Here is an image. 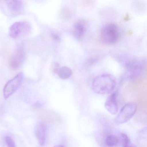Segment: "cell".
<instances>
[{
    "mask_svg": "<svg viewBox=\"0 0 147 147\" xmlns=\"http://www.w3.org/2000/svg\"><path fill=\"white\" fill-rule=\"evenodd\" d=\"M116 86L115 78L109 74L100 75L94 79L92 88L98 94H106L111 92Z\"/></svg>",
    "mask_w": 147,
    "mask_h": 147,
    "instance_id": "1",
    "label": "cell"
},
{
    "mask_svg": "<svg viewBox=\"0 0 147 147\" xmlns=\"http://www.w3.org/2000/svg\"><path fill=\"white\" fill-rule=\"evenodd\" d=\"M119 31L117 25L113 24L105 25L100 30L101 40L108 44L115 43L119 38Z\"/></svg>",
    "mask_w": 147,
    "mask_h": 147,
    "instance_id": "2",
    "label": "cell"
},
{
    "mask_svg": "<svg viewBox=\"0 0 147 147\" xmlns=\"http://www.w3.org/2000/svg\"><path fill=\"white\" fill-rule=\"evenodd\" d=\"M30 25L26 22L20 21L16 22L11 26L9 30V34L11 37L18 38L25 36L31 32Z\"/></svg>",
    "mask_w": 147,
    "mask_h": 147,
    "instance_id": "3",
    "label": "cell"
},
{
    "mask_svg": "<svg viewBox=\"0 0 147 147\" xmlns=\"http://www.w3.org/2000/svg\"><path fill=\"white\" fill-rule=\"evenodd\" d=\"M137 106L133 102H129L125 105L119 113L116 118L117 123L122 124L129 121L136 113Z\"/></svg>",
    "mask_w": 147,
    "mask_h": 147,
    "instance_id": "4",
    "label": "cell"
},
{
    "mask_svg": "<svg viewBox=\"0 0 147 147\" xmlns=\"http://www.w3.org/2000/svg\"><path fill=\"white\" fill-rule=\"evenodd\" d=\"M24 76L23 73H19L7 82L3 89V95L5 98H8L17 91L23 82Z\"/></svg>",
    "mask_w": 147,
    "mask_h": 147,
    "instance_id": "5",
    "label": "cell"
},
{
    "mask_svg": "<svg viewBox=\"0 0 147 147\" xmlns=\"http://www.w3.org/2000/svg\"><path fill=\"white\" fill-rule=\"evenodd\" d=\"M25 58V52L23 48L18 49L12 55L9 60V66L13 70L18 69Z\"/></svg>",
    "mask_w": 147,
    "mask_h": 147,
    "instance_id": "6",
    "label": "cell"
},
{
    "mask_svg": "<svg viewBox=\"0 0 147 147\" xmlns=\"http://www.w3.org/2000/svg\"><path fill=\"white\" fill-rule=\"evenodd\" d=\"M125 66L128 76L131 79L139 76L142 69V63L139 61L134 60L127 61Z\"/></svg>",
    "mask_w": 147,
    "mask_h": 147,
    "instance_id": "7",
    "label": "cell"
},
{
    "mask_svg": "<svg viewBox=\"0 0 147 147\" xmlns=\"http://www.w3.org/2000/svg\"><path fill=\"white\" fill-rule=\"evenodd\" d=\"M106 110L112 115H115L118 112V107L117 103V93H112L108 96L105 104Z\"/></svg>",
    "mask_w": 147,
    "mask_h": 147,
    "instance_id": "8",
    "label": "cell"
},
{
    "mask_svg": "<svg viewBox=\"0 0 147 147\" xmlns=\"http://www.w3.org/2000/svg\"><path fill=\"white\" fill-rule=\"evenodd\" d=\"M6 5L11 14L18 15L20 14L24 8L23 1L18 0L6 1Z\"/></svg>",
    "mask_w": 147,
    "mask_h": 147,
    "instance_id": "9",
    "label": "cell"
},
{
    "mask_svg": "<svg viewBox=\"0 0 147 147\" xmlns=\"http://www.w3.org/2000/svg\"><path fill=\"white\" fill-rule=\"evenodd\" d=\"M35 135L41 146L44 145L46 139L47 127L45 124L40 123L37 125L35 129Z\"/></svg>",
    "mask_w": 147,
    "mask_h": 147,
    "instance_id": "10",
    "label": "cell"
},
{
    "mask_svg": "<svg viewBox=\"0 0 147 147\" xmlns=\"http://www.w3.org/2000/svg\"><path fill=\"white\" fill-rule=\"evenodd\" d=\"M86 32V27L82 22L79 21L74 24L72 32L75 37L80 39L82 37Z\"/></svg>",
    "mask_w": 147,
    "mask_h": 147,
    "instance_id": "11",
    "label": "cell"
},
{
    "mask_svg": "<svg viewBox=\"0 0 147 147\" xmlns=\"http://www.w3.org/2000/svg\"><path fill=\"white\" fill-rule=\"evenodd\" d=\"M55 73L57 74L60 78L63 80L68 79L72 74L71 69L66 66L58 68Z\"/></svg>",
    "mask_w": 147,
    "mask_h": 147,
    "instance_id": "12",
    "label": "cell"
},
{
    "mask_svg": "<svg viewBox=\"0 0 147 147\" xmlns=\"http://www.w3.org/2000/svg\"><path fill=\"white\" fill-rule=\"evenodd\" d=\"M119 142L121 143L123 147H136V145L132 143L127 135L121 133L119 138Z\"/></svg>",
    "mask_w": 147,
    "mask_h": 147,
    "instance_id": "13",
    "label": "cell"
},
{
    "mask_svg": "<svg viewBox=\"0 0 147 147\" xmlns=\"http://www.w3.org/2000/svg\"><path fill=\"white\" fill-rule=\"evenodd\" d=\"M105 143L108 147H115L119 143V139L114 135H108L106 138Z\"/></svg>",
    "mask_w": 147,
    "mask_h": 147,
    "instance_id": "14",
    "label": "cell"
},
{
    "mask_svg": "<svg viewBox=\"0 0 147 147\" xmlns=\"http://www.w3.org/2000/svg\"><path fill=\"white\" fill-rule=\"evenodd\" d=\"M5 141L7 147H16L15 142L11 137L8 136L5 137Z\"/></svg>",
    "mask_w": 147,
    "mask_h": 147,
    "instance_id": "15",
    "label": "cell"
},
{
    "mask_svg": "<svg viewBox=\"0 0 147 147\" xmlns=\"http://www.w3.org/2000/svg\"><path fill=\"white\" fill-rule=\"evenodd\" d=\"M51 37H52V39L55 41H57V42H59L60 41V36L58 34H56V33H52L51 35Z\"/></svg>",
    "mask_w": 147,
    "mask_h": 147,
    "instance_id": "16",
    "label": "cell"
},
{
    "mask_svg": "<svg viewBox=\"0 0 147 147\" xmlns=\"http://www.w3.org/2000/svg\"><path fill=\"white\" fill-rule=\"evenodd\" d=\"M53 147H64V146H63L62 145H55V146H54Z\"/></svg>",
    "mask_w": 147,
    "mask_h": 147,
    "instance_id": "17",
    "label": "cell"
}]
</instances>
